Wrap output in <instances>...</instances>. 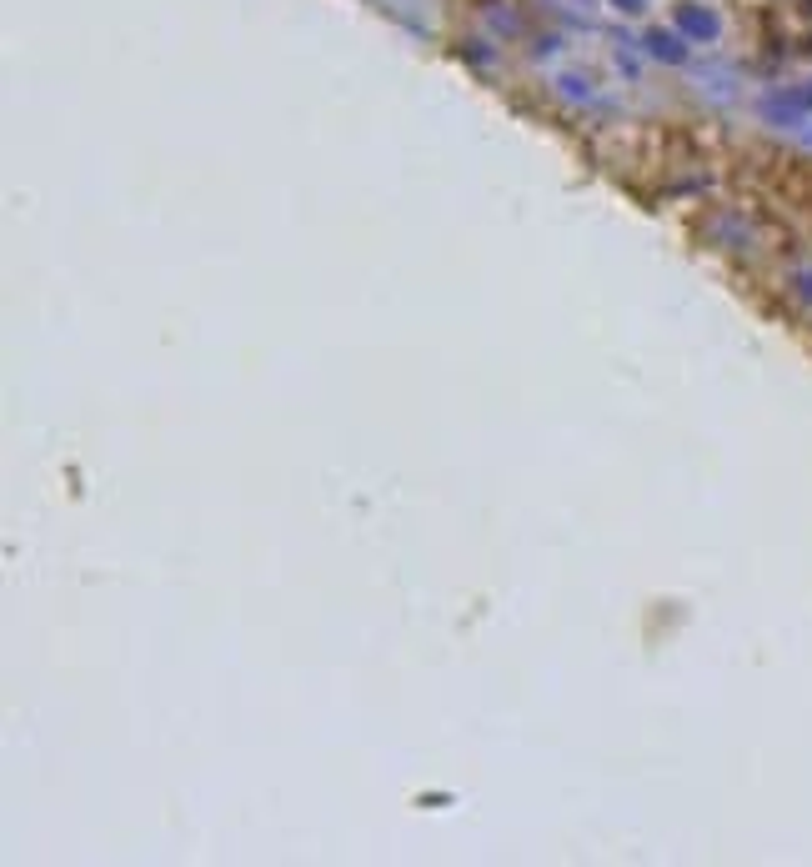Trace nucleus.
Here are the masks:
<instances>
[{"label":"nucleus","mask_w":812,"mask_h":867,"mask_svg":"<svg viewBox=\"0 0 812 867\" xmlns=\"http://www.w3.org/2000/svg\"><path fill=\"white\" fill-rule=\"evenodd\" d=\"M617 11H647V0H612Z\"/></svg>","instance_id":"4"},{"label":"nucleus","mask_w":812,"mask_h":867,"mask_svg":"<svg viewBox=\"0 0 812 867\" xmlns=\"http://www.w3.org/2000/svg\"><path fill=\"white\" fill-rule=\"evenodd\" d=\"M572 6H592V0H572Z\"/></svg>","instance_id":"5"},{"label":"nucleus","mask_w":812,"mask_h":867,"mask_svg":"<svg viewBox=\"0 0 812 867\" xmlns=\"http://www.w3.org/2000/svg\"><path fill=\"white\" fill-rule=\"evenodd\" d=\"M647 46H652V56H662V61H682V46H677L667 31H652V36H647Z\"/></svg>","instance_id":"3"},{"label":"nucleus","mask_w":812,"mask_h":867,"mask_svg":"<svg viewBox=\"0 0 812 867\" xmlns=\"http://www.w3.org/2000/svg\"><path fill=\"white\" fill-rule=\"evenodd\" d=\"M677 31H687L697 41H712L717 36V16L702 11V6H677Z\"/></svg>","instance_id":"2"},{"label":"nucleus","mask_w":812,"mask_h":867,"mask_svg":"<svg viewBox=\"0 0 812 867\" xmlns=\"http://www.w3.org/2000/svg\"><path fill=\"white\" fill-rule=\"evenodd\" d=\"M552 81H557V96H567V101H577V106H602V91H597L592 76H582V71H557Z\"/></svg>","instance_id":"1"}]
</instances>
